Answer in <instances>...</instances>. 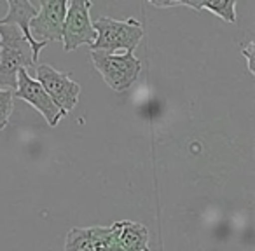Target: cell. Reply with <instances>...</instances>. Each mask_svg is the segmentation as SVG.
<instances>
[{
    "label": "cell",
    "mask_w": 255,
    "mask_h": 251,
    "mask_svg": "<svg viewBox=\"0 0 255 251\" xmlns=\"http://www.w3.org/2000/svg\"><path fill=\"white\" fill-rule=\"evenodd\" d=\"M147 251H150V250H147Z\"/></svg>",
    "instance_id": "cell-15"
},
{
    "label": "cell",
    "mask_w": 255,
    "mask_h": 251,
    "mask_svg": "<svg viewBox=\"0 0 255 251\" xmlns=\"http://www.w3.org/2000/svg\"><path fill=\"white\" fill-rule=\"evenodd\" d=\"M116 244L123 251H147L149 230L138 222H116Z\"/></svg>",
    "instance_id": "cell-9"
},
{
    "label": "cell",
    "mask_w": 255,
    "mask_h": 251,
    "mask_svg": "<svg viewBox=\"0 0 255 251\" xmlns=\"http://www.w3.org/2000/svg\"><path fill=\"white\" fill-rule=\"evenodd\" d=\"M185 7L196 9V11H208L219 16L220 19L227 23H236V2L234 0H203V2H196V0H187V2H173V7Z\"/></svg>",
    "instance_id": "cell-11"
},
{
    "label": "cell",
    "mask_w": 255,
    "mask_h": 251,
    "mask_svg": "<svg viewBox=\"0 0 255 251\" xmlns=\"http://www.w3.org/2000/svg\"><path fill=\"white\" fill-rule=\"evenodd\" d=\"M68 2L65 0H42L37 16L30 21V33L35 42H54L61 40L63 21Z\"/></svg>",
    "instance_id": "cell-6"
},
{
    "label": "cell",
    "mask_w": 255,
    "mask_h": 251,
    "mask_svg": "<svg viewBox=\"0 0 255 251\" xmlns=\"http://www.w3.org/2000/svg\"><path fill=\"white\" fill-rule=\"evenodd\" d=\"M35 81L42 85L47 96L65 115L75 108L81 94V85L72 81L70 74L56 70L51 65H39L35 68Z\"/></svg>",
    "instance_id": "cell-4"
},
{
    "label": "cell",
    "mask_w": 255,
    "mask_h": 251,
    "mask_svg": "<svg viewBox=\"0 0 255 251\" xmlns=\"http://www.w3.org/2000/svg\"><path fill=\"white\" fill-rule=\"evenodd\" d=\"M91 2L86 0H72L67 5V14L63 21V32H61V40H63V49L67 53L77 49V47L91 46L96 39V32L93 28L91 18H89V9Z\"/></svg>",
    "instance_id": "cell-5"
},
{
    "label": "cell",
    "mask_w": 255,
    "mask_h": 251,
    "mask_svg": "<svg viewBox=\"0 0 255 251\" xmlns=\"http://www.w3.org/2000/svg\"><path fill=\"white\" fill-rule=\"evenodd\" d=\"M254 49H255V44L254 42H248V46H241V53L243 56L247 58L248 61V72L252 75L255 74V67H254Z\"/></svg>",
    "instance_id": "cell-13"
},
{
    "label": "cell",
    "mask_w": 255,
    "mask_h": 251,
    "mask_svg": "<svg viewBox=\"0 0 255 251\" xmlns=\"http://www.w3.org/2000/svg\"><path fill=\"white\" fill-rule=\"evenodd\" d=\"M110 234L109 227H75L70 229L65 241V251H89L98 241L107 237Z\"/></svg>",
    "instance_id": "cell-10"
},
{
    "label": "cell",
    "mask_w": 255,
    "mask_h": 251,
    "mask_svg": "<svg viewBox=\"0 0 255 251\" xmlns=\"http://www.w3.org/2000/svg\"><path fill=\"white\" fill-rule=\"evenodd\" d=\"M93 28L96 32V39L89 46V49L102 53H117V51L133 53L143 37V26L135 18L119 21L103 16L93 23Z\"/></svg>",
    "instance_id": "cell-2"
},
{
    "label": "cell",
    "mask_w": 255,
    "mask_h": 251,
    "mask_svg": "<svg viewBox=\"0 0 255 251\" xmlns=\"http://www.w3.org/2000/svg\"><path fill=\"white\" fill-rule=\"evenodd\" d=\"M107 251H123V250H121V248L117 246L116 243H112V244H110V246H109V250H107Z\"/></svg>",
    "instance_id": "cell-14"
},
{
    "label": "cell",
    "mask_w": 255,
    "mask_h": 251,
    "mask_svg": "<svg viewBox=\"0 0 255 251\" xmlns=\"http://www.w3.org/2000/svg\"><path fill=\"white\" fill-rule=\"evenodd\" d=\"M91 60L105 84L116 92H124L131 89L142 72V63L133 53L117 54L91 51Z\"/></svg>",
    "instance_id": "cell-3"
},
{
    "label": "cell",
    "mask_w": 255,
    "mask_h": 251,
    "mask_svg": "<svg viewBox=\"0 0 255 251\" xmlns=\"http://www.w3.org/2000/svg\"><path fill=\"white\" fill-rule=\"evenodd\" d=\"M14 98L23 99V101L30 103L33 108H37V112H40V115L47 120L51 128H54L63 117H67L47 96L42 85L28 74V70L18 72V87L14 91Z\"/></svg>",
    "instance_id": "cell-7"
},
{
    "label": "cell",
    "mask_w": 255,
    "mask_h": 251,
    "mask_svg": "<svg viewBox=\"0 0 255 251\" xmlns=\"http://www.w3.org/2000/svg\"><path fill=\"white\" fill-rule=\"evenodd\" d=\"M12 108H14V91L0 89V131L7 128Z\"/></svg>",
    "instance_id": "cell-12"
},
{
    "label": "cell",
    "mask_w": 255,
    "mask_h": 251,
    "mask_svg": "<svg viewBox=\"0 0 255 251\" xmlns=\"http://www.w3.org/2000/svg\"><path fill=\"white\" fill-rule=\"evenodd\" d=\"M35 65L32 47L18 26L0 25V89L16 91L18 72Z\"/></svg>",
    "instance_id": "cell-1"
},
{
    "label": "cell",
    "mask_w": 255,
    "mask_h": 251,
    "mask_svg": "<svg viewBox=\"0 0 255 251\" xmlns=\"http://www.w3.org/2000/svg\"><path fill=\"white\" fill-rule=\"evenodd\" d=\"M7 14L5 18L0 19V25H12L18 26L19 32L23 33V37L26 39V42L32 47V54H33V61L37 63L39 60V53L42 47H46V42H35L30 33V21L37 16V9L32 2H26V0H7Z\"/></svg>",
    "instance_id": "cell-8"
}]
</instances>
